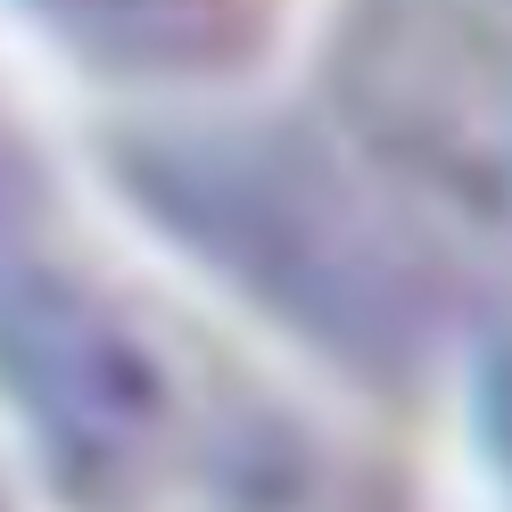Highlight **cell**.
<instances>
[{
    "label": "cell",
    "mask_w": 512,
    "mask_h": 512,
    "mask_svg": "<svg viewBox=\"0 0 512 512\" xmlns=\"http://www.w3.org/2000/svg\"><path fill=\"white\" fill-rule=\"evenodd\" d=\"M488 397H496V430H504V455H512V331H504V356H496Z\"/></svg>",
    "instance_id": "obj_2"
},
{
    "label": "cell",
    "mask_w": 512,
    "mask_h": 512,
    "mask_svg": "<svg viewBox=\"0 0 512 512\" xmlns=\"http://www.w3.org/2000/svg\"><path fill=\"white\" fill-rule=\"evenodd\" d=\"M372 141L422 223L512 273V34L455 9L397 17L364 58Z\"/></svg>",
    "instance_id": "obj_1"
}]
</instances>
